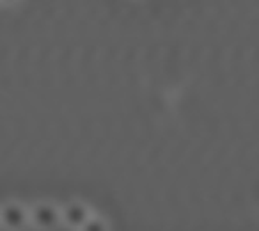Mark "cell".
<instances>
[{
	"instance_id": "6da1fadb",
	"label": "cell",
	"mask_w": 259,
	"mask_h": 231,
	"mask_svg": "<svg viewBox=\"0 0 259 231\" xmlns=\"http://www.w3.org/2000/svg\"><path fill=\"white\" fill-rule=\"evenodd\" d=\"M30 227L37 231H55L61 222V206L52 201H37L29 208Z\"/></svg>"
},
{
	"instance_id": "7a4b0ae2",
	"label": "cell",
	"mask_w": 259,
	"mask_h": 231,
	"mask_svg": "<svg viewBox=\"0 0 259 231\" xmlns=\"http://www.w3.org/2000/svg\"><path fill=\"white\" fill-rule=\"evenodd\" d=\"M29 226V208L23 203L8 201L0 206V227L4 231H23Z\"/></svg>"
},
{
	"instance_id": "3957f363",
	"label": "cell",
	"mask_w": 259,
	"mask_h": 231,
	"mask_svg": "<svg viewBox=\"0 0 259 231\" xmlns=\"http://www.w3.org/2000/svg\"><path fill=\"white\" fill-rule=\"evenodd\" d=\"M93 215L89 205L80 199H71L61 206V222L71 231H78Z\"/></svg>"
},
{
	"instance_id": "277c9868",
	"label": "cell",
	"mask_w": 259,
	"mask_h": 231,
	"mask_svg": "<svg viewBox=\"0 0 259 231\" xmlns=\"http://www.w3.org/2000/svg\"><path fill=\"white\" fill-rule=\"evenodd\" d=\"M78 231H110V226H108L107 219H103V217H100V215H94L93 213L91 219L87 220Z\"/></svg>"
}]
</instances>
